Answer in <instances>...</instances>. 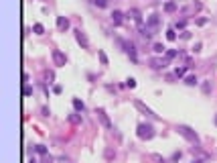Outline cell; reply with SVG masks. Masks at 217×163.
<instances>
[{"label":"cell","instance_id":"6da1fadb","mask_svg":"<svg viewBox=\"0 0 217 163\" xmlns=\"http://www.w3.org/2000/svg\"><path fill=\"white\" fill-rule=\"evenodd\" d=\"M177 133H179L181 137H185L189 143H191V145H195V147H197V145H201L199 135H197L195 131L191 129V126H187V125H179V126H177Z\"/></svg>","mask_w":217,"mask_h":163},{"label":"cell","instance_id":"7a4b0ae2","mask_svg":"<svg viewBox=\"0 0 217 163\" xmlns=\"http://www.w3.org/2000/svg\"><path fill=\"white\" fill-rule=\"evenodd\" d=\"M136 135L138 139H142V141H150V139L156 135V131H154V126L150 125V122H140L136 129Z\"/></svg>","mask_w":217,"mask_h":163},{"label":"cell","instance_id":"3957f363","mask_svg":"<svg viewBox=\"0 0 217 163\" xmlns=\"http://www.w3.org/2000/svg\"><path fill=\"white\" fill-rule=\"evenodd\" d=\"M118 43H120V47L124 49V51L130 55V59L132 61H138V53H136V47H134V43L132 41H126V39H118Z\"/></svg>","mask_w":217,"mask_h":163},{"label":"cell","instance_id":"277c9868","mask_svg":"<svg viewBox=\"0 0 217 163\" xmlns=\"http://www.w3.org/2000/svg\"><path fill=\"white\" fill-rule=\"evenodd\" d=\"M148 63H150V67H152V69H164L170 61L166 59V57H150Z\"/></svg>","mask_w":217,"mask_h":163},{"label":"cell","instance_id":"5b68a950","mask_svg":"<svg viewBox=\"0 0 217 163\" xmlns=\"http://www.w3.org/2000/svg\"><path fill=\"white\" fill-rule=\"evenodd\" d=\"M53 61H55V65L57 67H63L65 63H67V57H65V53L63 51H59V49H53Z\"/></svg>","mask_w":217,"mask_h":163},{"label":"cell","instance_id":"8992f818","mask_svg":"<svg viewBox=\"0 0 217 163\" xmlns=\"http://www.w3.org/2000/svg\"><path fill=\"white\" fill-rule=\"evenodd\" d=\"M134 106H136V108H138V110H140V112H142V114H146V116H148V118H158V116H156V114H154V112H152V110H150V108H148V106H146V104H144V102H142V100H134Z\"/></svg>","mask_w":217,"mask_h":163},{"label":"cell","instance_id":"52a82bcc","mask_svg":"<svg viewBox=\"0 0 217 163\" xmlns=\"http://www.w3.org/2000/svg\"><path fill=\"white\" fill-rule=\"evenodd\" d=\"M146 27H148L152 33H156L158 27H160V17H158V14H150V17L146 18Z\"/></svg>","mask_w":217,"mask_h":163},{"label":"cell","instance_id":"ba28073f","mask_svg":"<svg viewBox=\"0 0 217 163\" xmlns=\"http://www.w3.org/2000/svg\"><path fill=\"white\" fill-rule=\"evenodd\" d=\"M95 114H98V120L102 122V126L112 129V120L108 118V114H106V110H104V108H95Z\"/></svg>","mask_w":217,"mask_h":163},{"label":"cell","instance_id":"9c48e42d","mask_svg":"<svg viewBox=\"0 0 217 163\" xmlns=\"http://www.w3.org/2000/svg\"><path fill=\"white\" fill-rule=\"evenodd\" d=\"M73 33H75V39H77V43H79L81 47H83V49L90 47V39H87V35H85L83 31H81V29H75Z\"/></svg>","mask_w":217,"mask_h":163},{"label":"cell","instance_id":"30bf717a","mask_svg":"<svg viewBox=\"0 0 217 163\" xmlns=\"http://www.w3.org/2000/svg\"><path fill=\"white\" fill-rule=\"evenodd\" d=\"M128 18H132L138 27L144 25V22H142V14H140V10H138V8H130V10H128Z\"/></svg>","mask_w":217,"mask_h":163},{"label":"cell","instance_id":"8fae6325","mask_svg":"<svg viewBox=\"0 0 217 163\" xmlns=\"http://www.w3.org/2000/svg\"><path fill=\"white\" fill-rule=\"evenodd\" d=\"M57 29H59L61 33H65V31L69 29V18L67 17H57Z\"/></svg>","mask_w":217,"mask_h":163},{"label":"cell","instance_id":"7c38bea8","mask_svg":"<svg viewBox=\"0 0 217 163\" xmlns=\"http://www.w3.org/2000/svg\"><path fill=\"white\" fill-rule=\"evenodd\" d=\"M122 21H124V12L122 10H114L112 12V22L114 25H122Z\"/></svg>","mask_w":217,"mask_h":163},{"label":"cell","instance_id":"4fadbf2b","mask_svg":"<svg viewBox=\"0 0 217 163\" xmlns=\"http://www.w3.org/2000/svg\"><path fill=\"white\" fill-rule=\"evenodd\" d=\"M67 120L71 122V125H81V112H73V114H69L67 116Z\"/></svg>","mask_w":217,"mask_h":163},{"label":"cell","instance_id":"5bb4252c","mask_svg":"<svg viewBox=\"0 0 217 163\" xmlns=\"http://www.w3.org/2000/svg\"><path fill=\"white\" fill-rule=\"evenodd\" d=\"M138 31H140V35H142V37H144V39H150V37H152V31H150L148 29V27H146V25H140V27H138Z\"/></svg>","mask_w":217,"mask_h":163},{"label":"cell","instance_id":"9a60e30c","mask_svg":"<svg viewBox=\"0 0 217 163\" xmlns=\"http://www.w3.org/2000/svg\"><path fill=\"white\" fill-rule=\"evenodd\" d=\"M164 57H166V59H175V57H181V51H177V49H166V51H164Z\"/></svg>","mask_w":217,"mask_h":163},{"label":"cell","instance_id":"2e32d148","mask_svg":"<svg viewBox=\"0 0 217 163\" xmlns=\"http://www.w3.org/2000/svg\"><path fill=\"white\" fill-rule=\"evenodd\" d=\"M73 108H75V112H83L85 110V104L81 102L79 98H73Z\"/></svg>","mask_w":217,"mask_h":163},{"label":"cell","instance_id":"e0dca14e","mask_svg":"<svg viewBox=\"0 0 217 163\" xmlns=\"http://www.w3.org/2000/svg\"><path fill=\"white\" fill-rule=\"evenodd\" d=\"M177 8H179V6H177V2H173V0H169L164 4V12H175Z\"/></svg>","mask_w":217,"mask_h":163},{"label":"cell","instance_id":"ac0fdd59","mask_svg":"<svg viewBox=\"0 0 217 163\" xmlns=\"http://www.w3.org/2000/svg\"><path fill=\"white\" fill-rule=\"evenodd\" d=\"M185 76H187V65H181L175 69V77H185Z\"/></svg>","mask_w":217,"mask_h":163},{"label":"cell","instance_id":"d6986e66","mask_svg":"<svg viewBox=\"0 0 217 163\" xmlns=\"http://www.w3.org/2000/svg\"><path fill=\"white\" fill-rule=\"evenodd\" d=\"M185 84H187V86H195L197 84V76H193V73L185 76Z\"/></svg>","mask_w":217,"mask_h":163},{"label":"cell","instance_id":"ffe728a7","mask_svg":"<svg viewBox=\"0 0 217 163\" xmlns=\"http://www.w3.org/2000/svg\"><path fill=\"white\" fill-rule=\"evenodd\" d=\"M152 51H154V53H164L166 47H164L162 43H154V45H152Z\"/></svg>","mask_w":217,"mask_h":163},{"label":"cell","instance_id":"44dd1931","mask_svg":"<svg viewBox=\"0 0 217 163\" xmlns=\"http://www.w3.org/2000/svg\"><path fill=\"white\" fill-rule=\"evenodd\" d=\"M33 149H35V151H37V153H39V155H47V147H45V145H35V147H33Z\"/></svg>","mask_w":217,"mask_h":163},{"label":"cell","instance_id":"7402d4cb","mask_svg":"<svg viewBox=\"0 0 217 163\" xmlns=\"http://www.w3.org/2000/svg\"><path fill=\"white\" fill-rule=\"evenodd\" d=\"M185 27H187V18H181V21H177L175 29H179V31H185Z\"/></svg>","mask_w":217,"mask_h":163},{"label":"cell","instance_id":"603a6c76","mask_svg":"<svg viewBox=\"0 0 217 163\" xmlns=\"http://www.w3.org/2000/svg\"><path fill=\"white\" fill-rule=\"evenodd\" d=\"M33 31H35V35H43V33H45V27H43L41 22H37V25L33 27Z\"/></svg>","mask_w":217,"mask_h":163},{"label":"cell","instance_id":"cb8c5ba5","mask_svg":"<svg viewBox=\"0 0 217 163\" xmlns=\"http://www.w3.org/2000/svg\"><path fill=\"white\" fill-rule=\"evenodd\" d=\"M166 39H169V41H177V33H175V29H169V31H166Z\"/></svg>","mask_w":217,"mask_h":163},{"label":"cell","instance_id":"d4e9b609","mask_svg":"<svg viewBox=\"0 0 217 163\" xmlns=\"http://www.w3.org/2000/svg\"><path fill=\"white\" fill-rule=\"evenodd\" d=\"M98 55H99V61H102V65H108V55L102 51V49L98 51Z\"/></svg>","mask_w":217,"mask_h":163},{"label":"cell","instance_id":"484cf974","mask_svg":"<svg viewBox=\"0 0 217 163\" xmlns=\"http://www.w3.org/2000/svg\"><path fill=\"white\" fill-rule=\"evenodd\" d=\"M94 4L98 6V8H106V6H108V0H94Z\"/></svg>","mask_w":217,"mask_h":163},{"label":"cell","instance_id":"4316f807","mask_svg":"<svg viewBox=\"0 0 217 163\" xmlns=\"http://www.w3.org/2000/svg\"><path fill=\"white\" fill-rule=\"evenodd\" d=\"M22 96H33V86H25L22 88Z\"/></svg>","mask_w":217,"mask_h":163},{"label":"cell","instance_id":"83f0119b","mask_svg":"<svg viewBox=\"0 0 217 163\" xmlns=\"http://www.w3.org/2000/svg\"><path fill=\"white\" fill-rule=\"evenodd\" d=\"M126 86L130 88V90H132V88H136V80H134V77H128V80H126Z\"/></svg>","mask_w":217,"mask_h":163},{"label":"cell","instance_id":"f1b7e54d","mask_svg":"<svg viewBox=\"0 0 217 163\" xmlns=\"http://www.w3.org/2000/svg\"><path fill=\"white\" fill-rule=\"evenodd\" d=\"M201 88H203L205 94H209V92H211V82H203V86H201Z\"/></svg>","mask_w":217,"mask_h":163},{"label":"cell","instance_id":"f546056e","mask_svg":"<svg viewBox=\"0 0 217 163\" xmlns=\"http://www.w3.org/2000/svg\"><path fill=\"white\" fill-rule=\"evenodd\" d=\"M181 159V151H177V153H173V157L169 159V163H175V161H179Z\"/></svg>","mask_w":217,"mask_h":163},{"label":"cell","instance_id":"4dcf8cb0","mask_svg":"<svg viewBox=\"0 0 217 163\" xmlns=\"http://www.w3.org/2000/svg\"><path fill=\"white\" fill-rule=\"evenodd\" d=\"M41 163H53V157H51V155H45V159H43Z\"/></svg>","mask_w":217,"mask_h":163},{"label":"cell","instance_id":"1f68e13d","mask_svg":"<svg viewBox=\"0 0 217 163\" xmlns=\"http://www.w3.org/2000/svg\"><path fill=\"white\" fill-rule=\"evenodd\" d=\"M181 39H191V33H189V31H183V33H181Z\"/></svg>","mask_w":217,"mask_h":163},{"label":"cell","instance_id":"d6a6232c","mask_svg":"<svg viewBox=\"0 0 217 163\" xmlns=\"http://www.w3.org/2000/svg\"><path fill=\"white\" fill-rule=\"evenodd\" d=\"M201 47H203L201 43H195V47H193V53H199V51H201Z\"/></svg>","mask_w":217,"mask_h":163},{"label":"cell","instance_id":"836d02e7","mask_svg":"<svg viewBox=\"0 0 217 163\" xmlns=\"http://www.w3.org/2000/svg\"><path fill=\"white\" fill-rule=\"evenodd\" d=\"M197 25H199V27H203V25H207V18H197Z\"/></svg>","mask_w":217,"mask_h":163},{"label":"cell","instance_id":"e575fe53","mask_svg":"<svg viewBox=\"0 0 217 163\" xmlns=\"http://www.w3.org/2000/svg\"><path fill=\"white\" fill-rule=\"evenodd\" d=\"M61 90H63V88H61L59 84H57V86H53V92H55V94H61Z\"/></svg>","mask_w":217,"mask_h":163},{"label":"cell","instance_id":"d590c367","mask_svg":"<svg viewBox=\"0 0 217 163\" xmlns=\"http://www.w3.org/2000/svg\"><path fill=\"white\" fill-rule=\"evenodd\" d=\"M106 157H108V159H112V157H116V153H114V151H110V149H108V151H106Z\"/></svg>","mask_w":217,"mask_h":163},{"label":"cell","instance_id":"8d00e7d4","mask_svg":"<svg viewBox=\"0 0 217 163\" xmlns=\"http://www.w3.org/2000/svg\"><path fill=\"white\" fill-rule=\"evenodd\" d=\"M41 112H43V116H49L51 112H49V108H41Z\"/></svg>","mask_w":217,"mask_h":163},{"label":"cell","instance_id":"74e56055","mask_svg":"<svg viewBox=\"0 0 217 163\" xmlns=\"http://www.w3.org/2000/svg\"><path fill=\"white\" fill-rule=\"evenodd\" d=\"M191 163H203V161H201V159H195V161H191Z\"/></svg>","mask_w":217,"mask_h":163},{"label":"cell","instance_id":"f35d334b","mask_svg":"<svg viewBox=\"0 0 217 163\" xmlns=\"http://www.w3.org/2000/svg\"><path fill=\"white\" fill-rule=\"evenodd\" d=\"M215 125H217V114H215Z\"/></svg>","mask_w":217,"mask_h":163},{"label":"cell","instance_id":"ab89813d","mask_svg":"<svg viewBox=\"0 0 217 163\" xmlns=\"http://www.w3.org/2000/svg\"><path fill=\"white\" fill-rule=\"evenodd\" d=\"M30 163H37V161H35V159H33V161H30Z\"/></svg>","mask_w":217,"mask_h":163}]
</instances>
